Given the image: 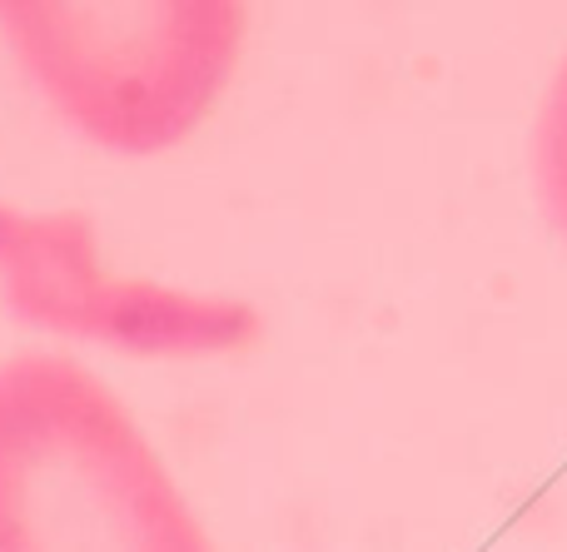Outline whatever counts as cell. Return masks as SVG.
<instances>
[{
	"label": "cell",
	"mask_w": 567,
	"mask_h": 552,
	"mask_svg": "<svg viewBox=\"0 0 567 552\" xmlns=\"http://www.w3.org/2000/svg\"><path fill=\"white\" fill-rule=\"evenodd\" d=\"M0 299L10 319L65 339H95L120 354L185 358L225 354L259 334L245 299L185 294L100 264L95 219L80 209H16L0 199Z\"/></svg>",
	"instance_id": "3957f363"
},
{
	"label": "cell",
	"mask_w": 567,
	"mask_h": 552,
	"mask_svg": "<svg viewBox=\"0 0 567 552\" xmlns=\"http://www.w3.org/2000/svg\"><path fill=\"white\" fill-rule=\"evenodd\" d=\"M533 189L548 225L567 244V55L543 90L538 119H533Z\"/></svg>",
	"instance_id": "277c9868"
},
{
	"label": "cell",
	"mask_w": 567,
	"mask_h": 552,
	"mask_svg": "<svg viewBox=\"0 0 567 552\" xmlns=\"http://www.w3.org/2000/svg\"><path fill=\"white\" fill-rule=\"evenodd\" d=\"M0 552H215L165 458L100 374L0 358Z\"/></svg>",
	"instance_id": "6da1fadb"
},
{
	"label": "cell",
	"mask_w": 567,
	"mask_h": 552,
	"mask_svg": "<svg viewBox=\"0 0 567 552\" xmlns=\"http://www.w3.org/2000/svg\"><path fill=\"white\" fill-rule=\"evenodd\" d=\"M0 40L80 139L140 159L205 125L245 50V6L0 0Z\"/></svg>",
	"instance_id": "7a4b0ae2"
}]
</instances>
